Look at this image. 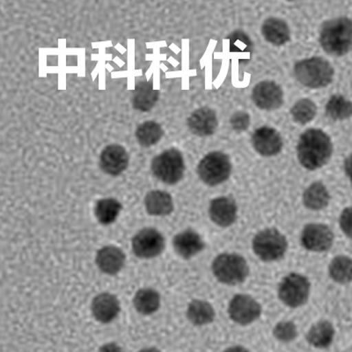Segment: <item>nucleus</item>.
Returning a JSON list of instances; mask_svg holds the SVG:
<instances>
[{
	"label": "nucleus",
	"mask_w": 352,
	"mask_h": 352,
	"mask_svg": "<svg viewBox=\"0 0 352 352\" xmlns=\"http://www.w3.org/2000/svg\"><path fill=\"white\" fill-rule=\"evenodd\" d=\"M213 275L222 284H242L250 274V267L241 254L224 253L215 257L212 264Z\"/></svg>",
	"instance_id": "20e7f679"
},
{
	"label": "nucleus",
	"mask_w": 352,
	"mask_h": 352,
	"mask_svg": "<svg viewBox=\"0 0 352 352\" xmlns=\"http://www.w3.org/2000/svg\"><path fill=\"white\" fill-rule=\"evenodd\" d=\"M133 304L138 313L149 316L159 310L160 295L154 289L143 288L135 294Z\"/></svg>",
	"instance_id": "a878e982"
},
{
	"label": "nucleus",
	"mask_w": 352,
	"mask_h": 352,
	"mask_svg": "<svg viewBox=\"0 0 352 352\" xmlns=\"http://www.w3.org/2000/svg\"><path fill=\"white\" fill-rule=\"evenodd\" d=\"M252 99L254 104L263 110H276L284 103V92L274 81H262L254 87Z\"/></svg>",
	"instance_id": "f8f14e48"
},
{
	"label": "nucleus",
	"mask_w": 352,
	"mask_h": 352,
	"mask_svg": "<svg viewBox=\"0 0 352 352\" xmlns=\"http://www.w3.org/2000/svg\"><path fill=\"white\" fill-rule=\"evenodd\" d=\"M263 308L250 295L236 294L228 306V314L232 322L241 326L251 324L262 316Z\"/></svg>",
	"instance_id": "1a4fd4ad"
},
{
	"label": "nucleus",
	"mask_w": 352,
	"mask_h": 352,
	"mask_svg": "<svg viewBox=\"0 0 352 352\" xmlns=\"http://www.w3.org/2000/svg\"><path fill=\"white\" fill-rule=\"evenodd\" d=\"M336 330L329 320H320L311 327L307 332V341L314 348L325 349L334 341Z\"/></svg>",
	"instance_id": "5701e85b"
},
{
	"label": "nucleus",
	"mask_w": 352,
	"mask_h": 352,
	"mask_svg": "<svg viewBox=\"0 0 352 352\" xmlns=\"http://www.w3.org/2000/svg\"><path fill=\"white\" fill-rule=\"evenodd\" d=\"M332 153V141L326 132L308 129L301 134L297 146L298 159L307 170L322 168L329 162Z\"/></svg>",
	"instance_id": "f257e3e1"
},
{
	"label": "nucleus",
	"mask_w": 352,
	"mask_h": 352,
	"mask_svg": "<svg viewBox=\"0 0 352 352\" xmlns=\"http://www.w3.org/2000/svg\"><path fill=\"white\" fill-rule=\"evenodd\" d=\"M152 171L154 176L166 184L174 185L184 178L185 163L180 151L171 148L153 158Z\"/></svg>",
	"instance_id": "0eeeda50"
},
{
	"label": "nucleus",
	"mask_w": 352,
	"mask_h": 352,
	"mask_svg": "<svg viewBox=\"0 0 352 352\" xmlns=\"http://www.w3.org/2000/svg\"><path fill=\"white\" fill-rule=\"evenodd\" d=\"M330 278L338 284L346 285L352 282V259L346 256H338L329 266Z\"/></svg>",
	"instance_id": "cd10ccee"
},
{
	"label": "nucleus",
	"mask_w": 352,
	"mask_h": 352,
	"mask_svg": "<svg viewBox=\"0 0 352 352\" xmlns=\"http://www.w3.org/2000/svg\"><path fill=\"white\" fill-rule=\"evenodd\" d=\"M165 238L154 228H144L132 239L131 247L138 258L151 259L159 256L165 248Z\"/></svg>",
	"instance_id": "9d476101"
},
{
	"label": "nucleus",
	"mask_w": 352,
	"mask_h": 352,
	"mask_svg": "<svg viewBox=\"0 0 352 352\" xmlns=\"http://www.w3.org/2000/svg\"><path fill=\"white\" fill-rule=\"evenodd\" d=\"M326 115L335 121H342L352 116V102L341 94L330 97L327 102Z\"/></svg>",
	"instance_id": "c85d7f7f"
},
{
	"label": "nucleus",
	"mask_w": 352,
	"mask_h": 352,
	"mask_svg": "<svg viewBox=\"0 0 352 352\" xmlns=\"http://www.w3.org/2000/svg\"><path fill=\"white\" fill-rule=\"evenodd\" d=\"M94 318L102 323L113 322L120 313L118 298L109 292H102L94 298L91 306Z\"/></svg>",
	"instance_id": "a211bd4d"
},
{
	"label": "nucleus",
	"mask_w": 352,
	"mask_h": 352,
	"mask_svg": "<svg viewBox=\"0 0 352 352\" xmlns=\"http://www.w3.org/2000/svg\"><path fill=\"white\" fill-rule=\"evenodd\" d=\"M126 256L121 248L106 246L96 254V262L100 272L108 275H116L124 267Z\"/></svg>",
	"instance_id": "6ab92c4d"
},
{
	"label": "nucleus",
	"mask_w": 352,
	"mask_h": 352,
	"mask_svg": "<svg viewBox=\"0 0 352 352\" xmlns=\"http://www.w3.org/2000/svg\"><path fill=\"white\" fill-rule=\"evenodd\" d=\"M173 245L175 252L184 259L192 258L202 252L206 248L202 237L192 229H187L176 234L173 240Z\"/></svg>",
	"instance_id": "f3484780"
},
{
	"label": "nucleus",
	"mask_w": 352,
	"mask_h": 352,
	"mask_svg": "<svg viewBox=\"0 0 352 352\" xmlns=\"http://www.w3.org/2000/svg\"><path fill=\"white\" fill-rule=\"evenodd\" d=\"M99 352H124L118 344L115 342H109L100 347Z\"/></svg>",
	"instance_id": "c9c22d12"
},
{
	"label": "nucleus",
	"mask_w": 352,
	"mask_h": 352,
	"mask_svg": "<svg viewBox=\"0 0 352 352\" xmlns=\"http://www.w3.org/2000/svg\"><path fill=\"white\" fill-rule=\"evenodd\" d=\"M341 230L348 238L352 240V207L342 210L339 219Z\"/></svg>",
	"instance_id": "f704fd0d"
},
{
	"label": "nucleus",
	"mask_w": 352,
	"mask_h": 352,
	"mask_svg": "<svg viewBox=\"0 0 352 352\" xmlns=\"http://www.w3.org/2000/svg\"><path fill=\"white\" fill-rule=\"evenodd\" d=\"M224 352H250L246 348L242 346H232L226 350Z\"/></svg>",
	"instance_id": "4c0bfd02"
},
{
	"label": "nucleus",
	"mask_w": 352,
	"mask_h": 352,
	"mask_svg": "<svg viewBox=\"0 0 352 352\" xmlns=\"http://www.w3.org/2000/svg\"><path fill=\"white\" fill-rule=\"evenodd\" d=\"M219 122L214 110L204 107L195 110L188 118V126L198 137H208L215 133Z\"/></svg>",
	"instance_id": "dca6fc26"
},
{
	"label": "nucleus",
	"mask_w": 352,
	"mask_h": 352,
	"mask_svg": "<svg viewBox=\"0 0 352 352\" xmlns=\"http://www.w3.org/2000/svg\"><path fill=\"white\" fill-rule=\"evenodd\" d=\"M122 210V204L115 198H103L97 202L94 213L100 224L110 225L118 219Z\"/></svg>",
	"instance_id": "bb28decb"
},
{
	"label": "nucleus",
	"mask_w": 352,
	"mask_h": 352,
	"mask_svg": "<svg viewBox=\"0 0 352 352\" xmlns=\"http://www.w3.org/2000/svg\"><path fill=\"white\" fill-rule=\"evenodd\" d=\"M252 248L256 256L263 262H276L285 256L288 241L278 229L267 228L254 237Z\"/></svg>",
	"instance_id": "39448f33"
},
{
	"label": "nucleus",
	"mask_w": 352,
	"mask_h": 352,
	"mask_svg": "<svg viewBox=\"0 0 352 352\" xmlns=\"http://www.w3.org/2000/svg\"><path fill=\"white\" fill-rule=\"evenodd\" d=\"M317 114L316 103L308 98L298 100L291 109V116L295 122L305 125L314 120Z\"/></svg>",
	"instance_id": "7c9ffc66"
},
{
	"label": "nucleus",
	"mask_w": 352,
	"mask_h": 352,
	"mask_svg": "<svg viewBox=\"0 0 352 352\" xmlns=\"http://www.w3.org/2000/svg\"><path fill=\"white\" fill-rule=\"evenodd\" d=\"M276 340L282 342H290L294 341L298 336V329L296 325L290 320H283L278 322L273 329Z\"/></svg>",
	"instance_id": "2f4dec72"
},
{
	"label": "nucleus",
	"mask_w": 352,
	"mask_h": 352,
	"mask_svg": "<svg viewBox=\"0 0 352 352\" xmlns=\"http://www.w3.org/2000/svg\"><path fill=\"white\" fill-rule=\"evenodd\" d=\"M164 131L158 122L147 121L138 127L136 137L141 146L150 147L154 146L162 140Z\"/></svg>",
	"instance_id": "c756f323"
},
{
	"label": "nucleus",
	"mask_w": 352,
	"mask_h": 352,
	"mask_svg": "<svg viewBox=\"0 0 352 352\" xmlns=\"http://www.w3.org/2000/svg\"><path fill=\"white\" fill-rule=\"evenodd\" d=\"M230 40V49L232 52H248L251 50L252 43L246 34L237 31L228 37Z\"/></svg>",
	"instance_id": "473e14b6"
},
{
	"label": "nucleus",
	"mask_w": 352,
	"mask_h": 352,
	"mask_svg": "<svg viewBox=\"0 0 352 352\" xmlns=\"http://www.w3.org/2000/svg\"><path fill=\"white\" fill-rule=\"evenodd\" d=\"M330 202L329 190L322 182H316L304 191L303 204L307 209L320 210L326 208Z\"/></svg>",
	"instance_id": "b1692460"
},
{
	"label": "nucleus",
	"mask_w": 352,
	"mask_h": 352,
	"mask_svg": "<svg viewBox=\"0 0 352 352\" xmlns=\"http://www.w3.org/2000/svg\"><path fill=\"white\" fill-rule=\"evenodd\" d=\"M311 284L307 276L291 273L278 286V298L286 307L297 308L304 306L309 298Z\"/></svg>",
	"instance_id": "6e6552de"
},
{
	"label": "nucleus",
	"mask_w": 352,
	"mask_h": 352,
	"mask_svg": "<svg viewBox=\"0 0 352 352\" xmlns=\"http://www.w3.org/2000/svg\"><path fill=\"white\" fill-rule=\"evenodd\" d=\"M294 74L298 82L304 87L319 89L328 87L332 82L335 71L328 60L314 56L296 63Z\"/></svg>",
	"instance_id": "7ed1b4c3"
},
{
	"label": "nucleus",
	"mask_w": 352,
	"mask_h": 352,
	"mask_svg": "<svg viewBox=\"0 0 352 352\" xmlns=\"http://www.w3.org/2000/svg\"><path fill=\"white\" fill-rule=\"evenodd\" d=\"M147 212L153 216H166L174 210L171 195L162 190H152L144 197Z\"/></svg>",
	"instance_id": "412c9836"
},
{
	"label": "nucleus",
	"mask_w": 352,
	"mask_h": 352,
	"mask_svg": "<svg viewBox=\"0 0 352 352\" xmlns=\"http://www.w3.org/2000/svg\"><path fill=\"white\" fill-rule=\"evenodd\" d=\"M262 34L267 42L282 46L291 40V31L287 23L278 18H269L263 22Z\"/></svg>",
	"instance_id": "aec40b11"
},
{
	"label": "nucleus",
	"mask_w": 352,
	"mask_h": 352,
	"mask_svg": "<svg viewBox=\"0 0 352 352\" xmlns=\"http://www.w3.org/2000/svg\"><path fill=\"white\" fill-rule=\"evenodd\" d=\"M214 308L207 301L194 300L188 304L187 318L195 326H204L215 319Z\"/></svg>",
	"instance_id": "393cba45"
},
{
	"label": "nucleus",
	"mask_w": 352,
	"mask_h": 352,
	"mask_svg": "<svg viewBox=\"0 0 352 352\" xmlns=\"http://www.w3.org/2000/svg\"><path fill=\"white\" fill-rule=\"evenodd\" d=\"M158 100L159 91L154 89L152 81L138 83L132 94L133 108L143 112L152 109Z\"/></svg>",
	"instance_id": "4be33fe9"
},
{
	"label": "nucleus",
	"mask_w": 352,
	"mask_h": 352,
	"mask_svg": "<svg viewBox=\"0 0 352 352\" xmlns=\"http://www.w3.org/2000/svg\"><path fill=\"white\" fill-rule=\"evenodd\" d=\"M231 173L230 158L221 152L207 154L197 166L198 176L208 186H217L228 181Z\"/></svg>",
	"instance_id": "423d86ee"
},
{
	"label": "nucleus",
	"mask_w": 352,
	"mask_h": 352,
	"mask_svg": "<svg viewBox=\"0 0 352 352\" xmlns=\"http://www.w3.org/2000/svg\"><path fill=\"white\" fill-rule=\"evenodd\" d=\"M138 352H160L158 349L156 348H146L143 349V350H141Z\"/></svg>",
	"instance_id": "58836bf2"
},
{
	"label": "nucleus",
	"mask_w": 352,
	"mask_h": 352,
	"mask_svg": "<svg viewBox=\"0 0 352 352\" xmlns=\"http://www.w3.org/2000/svg\"><path fill=\"white\" fill-rule=\"evenodd\" d=\"M334 232L328 226L311 223L303 228L300 242L305 250L322 253L330 250L334 243Z\"/></svg>",
	"instance_id": "9b49d317"
},
{
	"label": "nucleus",
	"mask_w": 352,
	"mask_h": 352,
	"mask_svg": "<svg viewBox=\"0 0 352 352\" xmlns=\"http://www.w3.org/2000/svg\"><path fill=\"white\" fill-rule=\"evenodd\" d=\"M320 46L329 55L342 56L352 50V20L340 17L327 21L320 30Z\"/></svg>",
	"instance_id": "f03ea898"
},
{
	"label": "nucleus",
	"mask_w": 352,
	"mask_h": 352,
	"mask_svg": "<svg viewBox=\"0 0 352 352\" xmlns=\"http://www.w3.org/2000/svg\"><path fill=\"white\" fill-rule=\"evenodd\" d=\"M237 204L231 197H217L210 204V218L220 228H229L234 224L237 219Z\"/></svg>",
	"instance_id": "2eb2a0df"
},
{
	"label": "nucleus",
	"mask_w": 352,
	"mask_h": 352,
	"mask_svg": "<svg viewBox=\"0 0 352 352\" xmlns=\"http://www.w3.org/2000/svg\"><path fill=\"white\" fill-rule=\"evenodd\" d=\"M129 154L120 144H109L100 156V166L106 174L118 176L126 170Z\"/></svg>",
	"instance_id": "4468645a"
},
{
	"label": "nucleus",
	"mask_w": 352,
	"mask_h": 352,
	"mask_svg": "<svg viewBox=\"0 0 352 352\" xmlns=\"http://www.w3.org/2000/svg\"><path fill=\"white\" fill-rule=\"evenodd\" d=\"M252 144L254 150L264 157L276 155L281 152L284 146L279 132L269 126L261 127L254 132Z\"/></svg>",
	"instance_id": "ddd939ff"
},
{
	"label": "nucleus",
	"mask_w": 352,
	"mask_h": 352,
	"mask_svg": "<svg viewBox=\"0 0 352 352\" xmlns=\"http://www.w3.org/2000/svg\"><path fill=\"white\" fill-rule=\"evenodd\" d=\"M230 124L235 131H245L250 127V116L247 112L238 111L232 116Z\"/></svg>",
	"instance_id": "72a5a7b5"
},
{
	"label": "nucleus",
	"mask_w": 352,
	"mask_h": 352,
	"mask_svg": "<svg viewBox=\"0 0 352 352\" xmlns=\"http://www.w3.org/2000/svg\"><path fill=\"white\" fill-rule=\"evenodd\" d=\"M344 171L352 185V154L344 160Z\"/></svg>",
	"instance_id": "e433bc0d"
}]
</instances>
